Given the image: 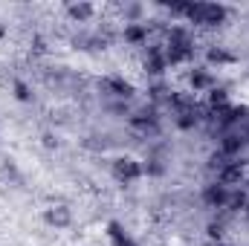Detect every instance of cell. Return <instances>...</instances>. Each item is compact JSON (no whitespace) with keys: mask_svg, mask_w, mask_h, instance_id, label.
<instances>
[{"mask_svg":"<svg viewBox=\"0 0 249 246\" xmlns=\"http://www.w3.org/2000/svg\"><path fill=\"white\" fill-rule=\"evenodd\" d=\"M44 217H47V223H50V226H70V220H72V214H70V209H67V206H53Z\"/></svg>","mask_w":249,"mask_h":246,"instance_id":"13","label":"cell"},{"mask_svg":"<svg viewBox=\"0 0 249 246\" xmlns=\"http://www.w3.org/2000/svg\"><path fill=\"white\" fill-rule=\"evenodd\" d=\"M188 84H191L194 93H200V90H212V87H214V78H212L209 70H194V72L188 75Z\"/></svg>","mask_w":249,"mask_h":246,"instance_id":"12","label":"cell"},{"mask_svg":"<svg viewBox=\"0 0 249 246\" xmlns=\"http://www.w3.org/2000/svg\"><path fill=\"white\" fill-rule=\"evenodd\" d=\"M244 180H247V174H244V162L232 159L229 165H223V168L217 171V180H214V183L226 185V188H238Z\"/></svg>","mask_w":249,"mask_h":246,"instance_id":"4","label":"cell"},{"mask_svg":"<svg viewBox=\"0 0 249 246\" xmlns=\"http://www.w3.org/2000/svg\"><path fill=\"white\" fill-rule=\"evenodd\" d=\"M130 127H136L139 133H160V119L154 116V113H136V116H130Z\"/></svg>","mask_w":249,"mask_h":246,"instance_id":"9","label":"cell"},{"mask_svg":"<svg viewBox=\"0 0 249 246\" xmlns=\"http://www.w3.org/2000/svg\"><path fill=\"white\" fill-rule=\"evenodd\" d=\"M186 18L194 23V26H209V29H214V26L226 23L229 9L220 6V3H188Z\"/></svg>","mask_w":249,"mask_h":246,"instance_id":"1","label":"cell"},{"mask_svg":"<svg viewBox=\"0 0 249 246\" xmlns=\"http://www.w3.org/2000/svg\"><path fill=\"white\" fill-rule=\"evenodd\" d=\"M229 162H232V159H229L226 154H220V151H214V154L209 157V168H212V171H220V168L229 165Z\"/></svg>","mask_w":249,"mask_h":246,"instance_id":"16","label":"cell"},{"mask_svg":"<svg viewBox=\"0 0 249 246\" xmlns=\"http://www.w3.org/2000/svg\"><path fill=\"white\" fill-rule=\"evenodd\" d=\"M162 53H165V64H168V67H177V64H186V61L194 58V44H188V47L162 44Z\"/></svg>","mask_w":249,"mask_h":246,"instance_id":"6","label":"cell"},{"mask_svg":"<svg viewBox=\"0 0 249 246\" xmlns=\"http://www.w3.org/2000/svg\"><path fill=\"white\" fill-rule=\"evenodd\" d=\"M102 90H107L110 96H119V99H130V96L136 93L133 84L124 81V78H105V81H102Z\"/></svg>","mask_w":249,"mask_h":246,"instance_id":"10","label":"cell"},{"mask_svg":"<svg viewBox=\"0 0 249 246\" xmlns=\"http://www.w3.org/2000/svg\"><path fill=\"white\" fill-rule=\"evenodd\" d=\"M107 238L113 241V246H136L133 244V238L124 232L119 223H110V226H107Z\"/></svg>","mask_w":249,"mask_h":246,"instance_id":"14","label":"cell"},{"mask_svg":"<svg viewBox=\"0 0 249 246\" xmlns=\"http://www.w3.org/2000/svg\"><path fill=\"white\" fill-rule=\"evenodd\" d=\"M217 246H229V244H217Z\"/></svg>","mask_w":249,"mask_h":246,"instance_id":"22","label":"cell"},{"mask_svg":"<svg viewBox=\"0 0 249 246\" xmlns=\"http://www.w3.org/2000/svg\"><path fill=\"white\" fill-rule=\"evenodd\" d=\"M142 171L151 174V177H160V174H165V165L160 159H148V165H142Z\"/></svg>","mask_w":249,"mask_h":246,"instance_id":"18","label":"cell"},{"mask_svg":"<svg viewBox=\"0 0 249 246\" xmlns=\"http://www.w3.org/2000/svg\"><path fill=\"white\" fill-rule=\"evenodd\" d=\"M110 174H113V180H119V183H133V180H139L145 171H142V162H136V159H130V157H119V159H113Z\"/></svg>","mask_w":249,"mask_h":246,"instance_id":"2","label":"cell"},{"mask_svg":"<svg viewBox=\"0 0 249 246\" xmlns=\"http://www.w3.org/2000/svg\"><path fill=\"white\" fill-rule=\"evenodd\" d=\"M3 35H6V29H3V26H0V38H3Z\"/></svg>","mask_w":249,"mask_h":246,"instance_id":"21","label":"cell"},{"mask_svg":"<svg viewBox=\"0 0 249 246\" xmlns=\"http://www.w3.org/2000/svg\"><path fill=\"white\" fill-rule=\"evenodd\" d=\"M203 203L209 206V209H226V203H229V188L220 183H209L203 188Z\"/></svg>","mask_w":249,"mask_h":246,"instance_id":"5","label":"cell"},{"mask_svg":"<svg viewBox=\"0 0 249 246\" xmlns=\"http://www.w3.org/2000/svg\"><path fill=\"white\" fill-rule=\"evenodd\" d=\"M142 67H145V72H148V75H162V72L168 70L162 47H151V50L145 53V61H142Z\"/></svg>","mask_w":249,"mask_h":246,"instance_id":"7","label":"cell"},{"mask_svg":"<svg viewBox=\"0 0 249 246\" xmlns=\"http://www.w3.org/2000/svg\"><path fill=\"white\" fill-rule=\"evenodd\" d=\"M32 50H35V53H47V44H44V38H35V41H32Z\"/></svg>","mask_w":249,"mask_h":246,"instance_id":"20","label":"cell"},{"mask_svg":"<svg viewBox=\"0 0 249 246\" xmlns=\"http://www.w3.org/2000/svg\"><path fill=\"white\" fill-rule=\"evenodd\" d=\"M12 90H15V99H18V102H32V93H29V87H26L23 81H15Z\"/></svg>","mask_w":249,"mask_h":246,"instance_id":"17","label":"cell"},{"mask_svg":"<svg viewBox=\"0 0 249 246\" xmlns=\"http://www.w3.org/2000/svg\"><path fill=\"white\" fill-rule=\"evenodd\" d=\"M206 61H209V64H232V61H235V55H232V53H226L223 47H209Z\"/></svg>","mask_w":249,"mask_h":246,"instance_id":"15","label":"cell"},{"mask_svg":"<svg viewBox=\"0 0 249 246\" xmlns=\"http://www.w3.org/2000/svg\"><path fill=\"white\" fill-rule=\"evenodd\" d=\"M148 35H151L148 23H124V29H122V41L124 44H130V47H142V44H148Z\"/></svg>","mask_w":249,"mask_h":246,"instance_id":"8","label":"cell"},{"mask_svg":"<svg viewBox=\"0 0 249 246\" xmlns=\"http://www.w3.org/2000/svg\"><path fill=\"white\" fill-rule=\"evenodd\" d=\"M244 148H247V133H244V130H226V133L220 136V148H217V151L226 154L229 159H235Z\"/></svg>","mask_w":249,"mask_h":246,"instance_id":"3","label":"cell"},{"mask_svg":"<svg viewBox=\"0 0 249 246\" xmlns=\"http://www.w3.org/2000/svg\"><path fill=\"white\" fill-rule=\"evenodd\" d=\"M93 12H96V9H93L90 3H70V6H67V15H70L72 23H87V20L93 18Z\"/></svg>","mask_w":249,"mask_h":246,"instance_id":"11","label":"cell"},{"mask_svg":"<svg viewBox=\"0 0 249 246\" xmlns=\"http://www.w3.org/2000/svg\"><path fill=\"white\" fill-rule=\"evenodd\" d=\"M206 235L220 244V241H223V223H220V220H217V223H209V226H206Z\"/></svg>","mask_w":249,"mask_h":246,"instance_id":"19","label":"cell"}]
</instances>
